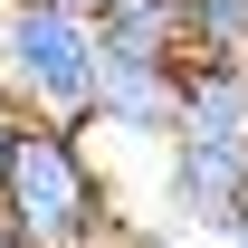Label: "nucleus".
<instances>
[{"label":"nucleus","instance_id":"f03ea898","mask_svg":"<svg viewBox=\"0 0 248 248\" xmlns=\"http://www.w3.org/2000/svg\"><path fill=\"white\" fill-rule=\"evenodd\" d=\"M95 19H67L48 0H0V95L10 115H48V124H86L95 115Z\"/></svg>","mask_w":248,"mask_h":248},{"label":"nucleus","instance_id":"9d476101","mask_svg":"<svg viewBox=\"0 0 248 248\" xmlns=\"http://www.w3.org/2000/svg\"><path fill=\"white\" fill-rule=\"evenodd\" d=\"M10 124H19V115H10V95H0V153H10Z\"/></svg>","mask_w":248,"mask_h":248},{"label":"nucleus","instance_id":"1a4fd4ad","mask_svg":"<svg viewBox=\"0 0 248 248\" xmlns=\"http://www.w3.org/2000/svg\"><path fill=\"white\" fill-rule=\"evenodd\" d=\"M48 10H67V19H105L115 0H48Z\"/></svg>","mask_w":248,"mask_h":248},{"label":"nucleus","instance_id":"6e6552de","mask_svg":"<svg viewBox=\"0 0 248 248\" xmlns=\"http://www.w3.org/2000/svg\"><path fill=\"white\" fill-rule=\"evenodd\" d=\"M115 248H182V239H172L162 219H124V239H115Z\"/></svg>","mask_w":248,"mask_h":248},{"label":"nucleus","instance_id":"9b49d317","mask_svg":"<svg viewBox=\"0 0 248 248\" xmlns=\"http://www.w3.org/2000/svg\"><path fill=\"white\" fill-rule=\"evenodd\" d=\"M229 248H248V229H239V239H229Z\"/></svg>","mask_w":248,"mask_h":248},{"label":"nucleus","instance_id":"f257e3e1","mask_svg":"<svg viewBox=\"0 0 248 248\" xmlns=\"http://www.w3.org/2000/svg\"><path fill=\"white\" fill-rule=\"evenodd\" d=\"M115 239L124 210H115L105 143L86 124L19 115L0 153V248H115Z\"/></svg>","mask_w":248,"mask_h":248},{"label":"nucleus","instance_id":"423d86ee","mask_svg":"<svg viewBox=\"0 0 248 248\" xmlns=\"http://www.w3.org/2000/svg\"><path fill=\"white\" fill-rule=\"evenodd\" d=\"M95 48L124 67H182L191 38H182V0H115L95 19Z\"/></svg>","mask_w":248,"mask_h":248},{"label":"nucleus","instance_id":"39448f33","mask_svg":"<svg viewBox=\"0 0 248 248\" xmlns=\"http://www.w3.org/2000/svg\"><path fill=\"white\" fill-rule=\"evenodd\" d=\"M172 77H182V67H124V58H105L86 134L95 143H153L162 153V134H172Z\"/></svg>","mask_w":248,"mask_h":248},{"label":"nucleus","instance_id":"7ed1b4c3","mask_svg":"<svg viewBox=\"0 0 248 248\" xmlns=\"http://www.w3.org/2000/svg\"><path fill=\"white\" fill-rule=\"evenodd\" d=\"M162 229L172 239H210L229 248L248 229V153H219V143H162Z\"/></svg>","mask_w":248,"mask_h":248},{"label":"nucleus","instance_id":"20e7f679","mask_svg":"<svg viewBox=\"0 0 248 248\" xmlns=\"http://www.w3.org/2000/svg\"><path fill=\"white\" fill-rule=\"evenodd\" d=\"M162 143L248 153V67H229V58H182V77H172V134H162Z\"/></svg>","mask_w":248,"mask_h":248},{"label":"nucleus","instance_id":"0eeeda50","mask_svg":"<svg viewBox=\"0 0 248 248\" xmlns=\"http://www.w3.org/2000/svg\"><path fill=\"white\" fill-rule=\"evenodd\" d=\"M182 38H191V58L248 67V0H182Z\"/></svg>","mask_w":248,"mask_h":248}]
</instances>
